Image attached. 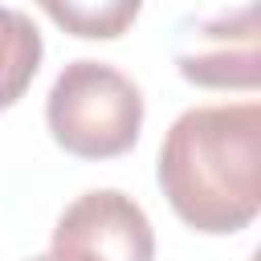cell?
I'll use <instances>...</instances> for the list:
<instances>
[{
	"instance_id": "obj_2",
	"label": "cell",
	"mask_w": 261,
	"mask_h": 261,
	"mask_svg": "<svg viewBox=\"0 0 261 261\" xmlns=\"http://www.w3.org/2000/svg\"><path fill=\"white\" fill-rule=\"evenodd\" d=\"M143 90L114 65L77 57L69 61L45 98V126L53 143L73 159H118L139 143Z\"/></svg>"
},
{
	"instance_id": "obj_7",
	"label": "cell",
	"mask_w": 261,
	"mask_h": 261,
	"mask_svg": "<svg viewBox=\"0 0 261 261\" xmlns=\"http://www.w3.org/2000/svg\"><path fill=\"white\" fill-rule=\"evenodd\" d=\"M29 261H53V257H49V253H37V257H29Z\"/></svg>"
},
{
	"instance_id": "obj_4",
	"label": "cell",
	"mask_w": 261,
	"mask_h": 261,
	"mask_svg": "<svg viewBox=\"0 0 261 261\" xmlns=\"http://www.w3.org/2000/svg\"><path fill=\"white\" fill-rule=\"evenodd\" d=\"M179 77L204 90H253L257 86V8L245 4L232 16L200 24L196 45L175 57Z\"/></svg>"
},
{
	"instance_id": "obj_5",
	"label": "cell",
	"mask_w": 261,
	"mask_h": 261,
	"mask_svg": "<svg viewBox=\"0 0 261 261\" xmlns=\"http://www.w3.org/2000/svg\"><path fill=\"white\" fill-rule=\"evenodd\" d=\"M41 57H45V41L33 16L0 4V110L24 98V90L41 69Z\"/></svg>"
},
{
	"instance_id": "obj_6",
	"label": "cell",
	"mask_w": 261,
	"mask_h": 261,
	"mask_svg": "<svg viewBox=\"0 0 261 261\" xmlns=\"http://www.w3.org/2000/svg\"><path fill=\"white\" fill-rule=\"evenodd\" d=\"M37 8L69 37L118 41L143 12V0H37Z\"/></svg>"
},
{
	"instance_id": "obj_3",
	"label": "cell",
	"mask_w": 261,
	"mask_h": 261,
	"mask_svg": "<svg viewBox=\"0 0 261 261\" xmlns=\"http://www.w3.org/2000/svg\"><path fill=\"white\" fill-rule=\"evenodd\" d=\"M53 261H155L147 212L118 188L82 192L53 224Z\"/></svg>"
},
{
	"instance_id": "obj_1",
	"label": "cell",
	"mask_w": 261,
	"mask_h": 261,
	"mask_svg": "<svg viewBox=\"0 0 261 261\" xmlns=\"http://www.w3.org/2000/svg\"><path fill=\"white\" fill-rule=\"evenodd\" d=\"M155 179L188 228L204 237L249 228L261 212V106L216 102L184 110L163 135Z\"/></svg>"
}]
</instances>
